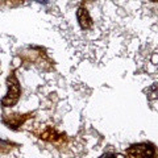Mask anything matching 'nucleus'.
Listing matches in <instances>:
<instances>
[{
	"label": "nucleus",
	"instance_id": "nucleus-2",
	"mask_svg": "<svg viewBox=\"0 0 158 158\" xmlns=\"http://www.w3.org/2000/svg\"><path fill=\"white\" fill-rule=\"evenodd\" d=\"M129 153L135 158H150L154 154V149L150 145H136L131 148Z\"/></svg>",
	"mask_w": 158,
	"mask_h": 158
},
{
	"label": "nucleus",
	"instance_id": "nucleus-1",
	"mask_svg": "<svg viewBox=\"0 0 158 158\" xmlns=\"http://www.w3.org/2000/svg\"><path fill=\"white\" fill-rule=\"evenodd\" d=\"M20 98V86H19V82L15 75H11L8 78V94L6 98H3V106H13L15 103L19 100Z\"/></svg>",
	"mask_w": 158,
	"mask_h": 158
},
{
	"label": "nucleus",
	"instance_id": "nucleus-4",
	"mask_svg": "<svg viewBox=\"0 0 158 158\" xmlns=\"http://www.w3.org/2000/svg\"><path fill=\"white\" fill-rule=\"evenodd\" d=\"M104 158H115V156H113V154H107Z\"/></svg>",
	"mask_w": 158,
	"mask_h": 158
},
{
	"label": "nucleus",
	"instance_id": "nucleus-3",
	"mask_svg": "<svg viewBox=\"0 0 158 158\" xmlns=\"http://www.w3.org/2000/svg\"><path fill=\"white\" fill-rule=\"evenodd\" d=\"M78 20H79V24H81V27L85 28V29L90 28L91 24H92L90 16H88V12L86 11V9H83V8H81L78 11Z\"/></svg>",
	"mask_w": 158,
	"mask_h": 158
},
{
	"label": "nucleus",
	"instance_id": "nucleus-5",
	"mask_svg": "<svg viewBox=\"0 0 158 158\" xmlns=\"http://www.w3.org/2000/svg\"><path fill=\"white\" fill-rule=\"evenodd\" d=\"M36 2H38V3H44V4H45V3H46V0H36Z\"/></svg>",
	"mask_w": 158,
	"mask_h": 158
}]
</instances>
